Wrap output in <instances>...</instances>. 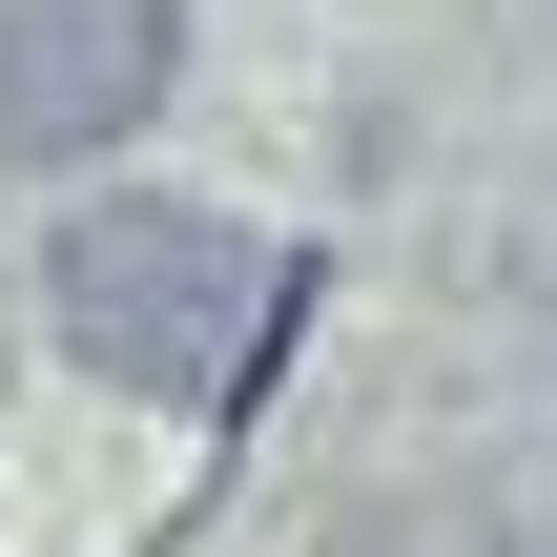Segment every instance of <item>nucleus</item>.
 Instances as JSON below:
<instances>
[{"instance_id": "1", "label": "nucleus", "mask_w": 557, "mask_h": 557, "mask_svg": "<svg viewBox=\"0 0 557 557\" xmlns=\"http://www.w3.org/2000/svg\"><path fill=\"white\" fill-rule=\"evenodd\" d=\"M41 310H62L83 372H124V393H165V413H248V393L289 372V331H310V248L124 186V207H83V227L41 248Z\"/></svg>"}, {"instance_id": "2", "label": "nucleus", "mask_w": 557, "mask_h": 557, "mask_svg": "<svg viewBox=\"0 0 557 557\" xmlns=\"http://www.w3.org/2000/svg\"><path fill=\"white\" fill-rule=\"evenodd\" d=\"M186 0H0V165H83L165 103Z\"/></svg>"}]
</instances>
